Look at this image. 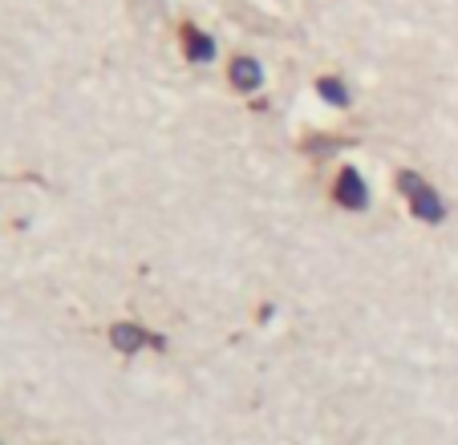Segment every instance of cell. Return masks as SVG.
<instances>
[{
    "instance_id": "obj_1",
    "label": "cell",
    "mask_w": 458,
    "mask_h": 445,
    "mask_svg": "<svg viewBox=\"0 0 458 445\" xmlns=\"http://www.w3.org/2000/svg\"><path fill=\"white\" fill-rule=\"evenodd\" d=\"M398 190L406 195L414 219H422V222H442L446 219V203H442V195L418 171H398Z\"/></svg>"
},
{
    "instance_id": "obj_2",
    "label": "cell",
    "mask_w": 458,
    "mask_h": 445,
    "mask_svg": "<svg viewBox=\"0 0 458 445\" xmlns=\"http://www.w3.org/2000/svg\"><path fill=\"white\" fill-rule=\"evenodd\" d=\"M333 198H337V203L345 206V211H365V206H369V187H365V179L353 171V166H345V171L337 174Z\"/></svg>"
},
{
    "instance_id": "obj_3",
    "label": "cell",
    "mask_w": 458,
    "mask_h": 445,
    "mask_svg": "<svg viewBox=\"0 0 458 445\" xmlns=\"http://www.w3.org/2000/svg\"><path fill=\"white\" fill-rule=\"evenodd\" d=\"M182 53H187L191 61L208 65V61L216 57V41H211V37L203 33L199 25H182Z\"/></svg>"
},
{
    "instance_id": "obj_4",
    "label": "cell",
    "mask_w": 458,
    "mask_h": 445,
    "mask_svg": "<svg viewBox=\"0 0 458 445\" xmlns=\"http://www.w3.org/2000/svg\"><path fill=\"white\" fill-rule=\"evenodd\" d=\"M110 340H114V348L118 352H139V348H147L155 336H150L147 328H139V324H114ZM155 344H163V340H155Z\"/></svg>"
},
{
    "instance_id": "obj_5",
    "label": "cell",
    "mask_w": 458,
    "mask_h": 445,
    "mask_svg": "<svg viewBox=\"0 0 458 445\" xmlns=\"http://www.w3.org/2000/svg\"><path fill=\"white\" fill-rule=\"evenodd\" d=\"M259 81H264L259 61H251V57H235L232 61V86L235 89H259Z\"/></svg>"
},
{
    "instance_id": "obj_6",
    "label": "cell",
    "mask_w": 458,
    "mask_h": 445,
    "mask_svg": "<svg viewBox=\"0 0 458 445\" xmlns=\"http://www.w3.org/2000/svg\"><path fill=\"white\" fill-rule=\"evenodd\" d=\"M317 94L325 97L329 105H349V89L341 86L337 78H320V81H317Z\"/></svg>"
}]
</instances>
